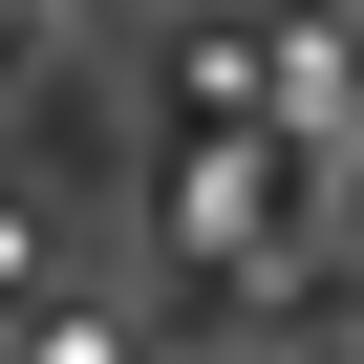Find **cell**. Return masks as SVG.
<instances>
[{"label": "cell", "instance_id": "cell-1", "mask_svg": "<svg viewBox=\"0 0 364 364\" xmlns=\"http://www.w3.org/2000/svg\"><path fill=\"white\" fill-rule=\"evenodd\" d=\"M257 43H279V150L364 107V22H321V0H300V22H257Z\"/></svg>", "mask_w": 364, "mask_h": 364}, {"label": "cell", "instance_id": "cell-2", "mask_svg": "<svg viewBox=\"0 0 364 364\" xmlns=\"http://www.w3.org/2000/svg\"><path fill=\"white\" fill-rule=\"evenodd\" d=\"M22 364H129V343H107L86 300H43V343H22Z\"/></svg>", "mask_w": 364, "mask_h": 364}]
</instances>
